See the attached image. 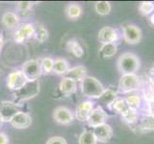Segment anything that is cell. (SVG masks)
<instances>
[{"label":"cell","instance_id":"obj_33","mask_svg":"<svg viewBox=\"0 0 154 144\" xmlns=\"http://www.w3.org/2000/svg\"><path fill=\"white\" fill-rule=\"evenodd\" d=\"M141 128L144 130H154V119L150 115L145 117L144 119H142Z\"/></svg>","mask_w":154,"mask_h":144},{"label":"cell","instance_id":"obj_8","mask_svg":"<svg viewBox=\"0 0 154 144\" xmlns=\"http://www.w3.org/2000/svg\"><path fill=\"white\" fill-rule=\"evenodd\" d=\"M27 79L24 76L23 72L21 70H14L11 72L6 80V85L10 90L12 91H17L20 89L24 85L27 83Z\"/></svg>","mask_w":154,"mask_h":144},{"label":"cell","instance_id":"obj_42","mask_svg":"<svg viewBox=\"0 0 154 144\" xmlns=\"http://www.w3.org/2000/svg\"><path fill=\"white\" fill-rule=\"evenodd\" d=\"M0 53H1V49H0Z\"/></svg>","mask_w":154,"mask_h":144},{"label":"cell","instance_id":"obj_5","mask_svg":"<svg viewBox=\"0 0 154 144\" xmlns=\"http://www.w3.org/2000/svg\"><path fill=\"white\" fill-rule=\"evenodd\" d=\"M39 93L38 81L27 82L20 89L14 91V97L19 101H27L35 97Z\"/></svg>","mask_w":154,"mask_h":144},{"label":"cell","instance_id":"obj_18","mask_svg":"<svg viewBox=\"0 0 154 144\" xmlns=\"http://www.w3.org/2000/svg\"><path fill=\"white\" fill-rule=\"evenodd\" d=\"M118 98V94L113 89H104L103 92L100 95V97L98 98L99 103L104 106L107 107V108H110V106L112 105V103L114 101ZM100 106V107H102Z\"/></svg>","mask_w":154,"mask_h":144},{"label":"cell","instance_id":"obj_38","mask_svg":"<svg viewBox=\"0 0 154 144\" xmlns=\"http://www.w3.org/2000/svg\"><path fill=\"white\" fill-rule=\"evenodd\" d=\"M4 45V38H3V35L0 33V49L3 47Z\"/></svg>","mask_w":154,"mask_h":144},{"label":"cell","instance_id":"obj_14","mask_svg":"<svg viewBox=\"0 0 154 144\" xmlns=\"http://www.w3.org/2000/svg\"><path fill=\"white\" fill-rule=\"evenodd\" d=\"M93 109H94V103L92 101L90 100L83 101V102L77 106L76 113H75L76 118L79 122H86Z\"/></svg>","mask_w":154,"mask_h":144},{"label":"cell","instance_id":"obj_11","mask_svg":"<svg viewBox=\"0 0 154 144\" xmlns=\"http://www.w3.org/2000/svg\"><path fill=\"white\" fill-rule=\"evenodd\" d=\"M54 119L60 125H69L74 121V114L66 107H57L53 114Z\"/></svg>","mask_w":154,"mask_h":144},{"label":"cell","instance_id":"obj_36","mask_svg":"<svg viewBox=\"0 0 154 144\" xmlns=\"http://www.w3.org/2000/svg\"><path fill=\"white\" fill-rule=\"evenodd\" d=\"M0 144H9V138L4 133H0Z\"/></svg>","mask_w":154,"mask_h":144},{"label":"cell","instance_id":"obj_13","mask_svg":"<svg viewBox=\"0 0 154 144\" xmlns=\"http://www.w3.org/2000/svg\"><path fill=\"white\" fill-rule=\"evenodd\" d=\"M93 134L97 141L102 143H107L113 136V129L109 124L104 123L93 129Z\"/></svg>","mask_w":154,"mask_h":144},{"label":"cell","instance_id":"obj_16","mask_svg":"<svg viewBox=\"0 0 154 144\" xmlns=\"http://www.w3.org/2000/svg\"><path fill=\"white\" fill-rule=\"evenodd\" d=\"M87 76V69L82 66H78L73 68H69V70L64 75V78L71 79L73 81L82 82Z\"/></svg>","mask_w":154,"mask_h":144},{"label":"cell","instance_id":"obj_15","mask_svg":"<svg viewBox=\"0 0 154 144\" xmlns=\"http://www.w3.org/2000/svg\"><path fill=\"white\" fill-rule=\"evenodd\" d=\"M10 123L15 129H27L32 124V117L27 113L19 111L11 119Z\"/></svg>","mask_w":154,"mask_h":144},{"label":"cell","instance_id":"obj_26","mask_svg":"<svg viewBox=\"0 0 154 144\" xmlns=\"http://www.w3.org/2000/svg\"><path fill=\"white\" fill-rule=\"evenodd\" d=\"M125 102L128 106V108L132 110L138 111L142 106V98L139 94H131L125 99Z\"/></svg>","mask_w":154,"mask_h":144},{"label":"cell","instance_id":"obj_37","mask_svg":"<svg viewBox=\"0 0 154 144\" xmlns=\"http://www.w3.org/2000/svg\"><path fill=\"white\" fill-rule=\"evenodd\" d=\"M149 80H150V85L154 88V66H152V67L149 69Z\"/></svg>","mask_w":154,"mask_h":144},{"label":"cell","instance_id":"obj_39","mask_svg":"<svg viewBox=\"0 0 154 144\" xmlns=\"http://www.w3.org/2000/svg\"><path fill=\"white\" fill-rule=\"evenodd\" d=\"M149 22L152 26H154V13L150 14V17H149Z\"/></svg>","mask_w":154,"mask_h":144},{"label":"cell","instance_id":"obj_2","mask_svg":"<svg viewBox=\"0 0 154 144\" xmlns=\"http://www.w3.org/2000/svg\"><path fill=\"white\" fill-rule=\"evenodd\" d=\"M82 92L84 96L88 98H96L98 99L100 95L105 89L103 84L98 79L92 76H86L81 84Z\"/></svg>","mask_w":154,"mask_h":144},{"label":"cell","instance_id":"obj_10","mask_svg":"<svg viewBox=\"0 0 154 144\" xmlns=\"http://www.w3.org/2000/svg\"><path fill=\"white\" fill-rule=\"evenodd\" d=\"M107 117H108L107 114L105 113L104 110L100 106H98L97 108L93 109L86 122L90 127H93L94 129V128H96L100 125L106 123Z\"/></svg>","mask_w":154,"mask_h":144},{"label":"cell","instance_id":"obj_12","mask_svg":"<svg viewBox=\"0 0 154 144\" xmlns=\"http://www.w3.org/2000/svg\"><path fill=\"white\" fill-rule=\"evenodd\" d=\"M98 40L102 44L115 43L119 40V34L114 28L109 27V26H104L99 32Z\"/></svg>","mask_w":154,"mask_h":144},{"label":"cell","instance_id":"obj_27","mask_svg":"<svg viewBox=\"0 0 154 144\" xmlns=\"http://www.w3.org/2000/svg\"><path fill=\"white\" fill-rule=\"evenodd\" d=\"M111 4L108 1H97L95 3V11L100 15H107L111 12Z\"/></svg>","mask_w":154,"mask_h":144},{"label":"cell","instance_id":"obj_34","mask_svg":"<svg viewBox=\"0 0 154 144\" xmlns=\"http://www.w3.org/2000/svg\"><path fill=\"white\" fill-rule=\"evenodd\" d=\"M17 7L22 14L29 13L33 7V2L30 1H19L17 3Z\"/></svg>","mask_w":154,"mask_h":144},{"label":"cell","instance_id":"obj_29","mask_svg":"<svg viewBox=\"0 0 154 144\" xmlns=\"http://www.w3.org/2000/svg\"><path fill=\"white\" fill-rule=\"evenodd\" d=\"M138 10L142 15H145V17L149 15L154 12V3L151 1H142L139 4Z\"/></svg>","mask_w":154,"mask_h":144},{"label":"cell","instance_id":"obj_28","mask_svg":"<svg viewBox=\"0 0 154 144\" xmlns=\"http://www.w3.org/2000/svg\"><path fill=\"white\" fill-rule=\"evenodd\" d=\"M97 139L93 132L83 131L79 137V144H97Z\"/></svg>","mask_w":154,"mask_h":144},{"label":"cell","instance_id":"obj_40","mask_svg":"<svg viewBox=\"0 0 154 144\" xmlns=\"http://www.w3.org/2000/svg\"><path fill=\"white\" fill-rule=\"evenodd\" d=\"M3 118H2V116L1 115H0V127H1L2 126V124H3Z\"/></svg>","mask_w":154,"mask_h":144},{"label":"cell","instance_id":"obj_3","mask_svg":"<svg viewBox=\"0 0 154 144\" xmlns=\"http://www.w3.org/2000/svg\"><path fill=\"white\" fill-rule=\"evenodd\" d=\"M141 87V80L137 74H125L119 81V91L121 93H129L136 91Z\"/></svg>","mask_w":154,"mask_h":144},{"label":"cell","instance_id":"obj_1","mask_svg":"<svg viewBox=\"0 0 154 144\" xmlns=\"http://www.w3.org/2000/svg\"><path fill=\"white\" fill-rule=\"evenodd\" d=\"M140 66L141 62L139 57L131 52L123 53L117 61V67H118V70L122 73V75L136 74V72L140 69Z\"/></svg>","mask_w":154,"mask_h":144},{"label":"cell","instance_id":"obj_35","mask_svg":"<svg viewBox=\"0 0 154 144\" xmlns=\"http://www.w3.org/2000/svg\"><path fill=\"white\" fill-rule=\"evenodd\" d=\"M46 144H67V141L65 138H63L61 136H54L48 139Z\"/></svg>","mask_w":154,"mask_h":144},{"label":"cell","instance_id":"obj_25","mask_svg":"<svg viewBox=\"0 0 154 144\" xmlns=\"http://www.w3.org/2000/svg\"><path fill=\"white\" fill-rule=\"evenodd\" d=\"M49 38V34L47 29L43 25L38 24L35 26V34H34V39L38 41L39 43H43Z\"/></svg>","mask_w":154,"mask_h":144},{"label":"cell","instance_id":"obj_4","mask_svg":"<svg viewBox=\"0 0 154 144\" xmlns=\"http://www.w3.org/2000/svg\"><path fill=\"white\" fill-rule=\"evenodd\" d=\"M21 71L23 72L28 82L38 81V78L41 76V65L39 60H29L26 61L22 65Z\"/></svg>","mask_w":154,"mask_h":144},{"label":"cell","instance_id":"obj_41","mask_svg":"<svg viewBox=\"0 0 154 144\" xmlns=\"http://www.w3.org/2000/svg\"><path fill=\"white\" fill-rule=\"evenodd\" d=\"M149 115H150V116H151V117H152V118H153V119H154V110H152V111H151V114H149Z\"/></svg>","mask_w":154,"mask_h":144},{"label":"cell","instance_id":"obj_17","mask_svg":"<svg viewBox=\"0 0 154 144\" xmlns=\"http://www.w3.org/2000/svg\"><path fill=\"white\" fill-rule=\"evenodd\" d=\"M60 90L64 96H71L77 91V83L71 79L63 77L60 83Z\"/></svg>","mask_w":154,"mask_h":144},{"label":"cell","instance_id":"obj_31","mask_svg":"<svg viewBox=\"0 0 154 144\" xmlns=\"http://www.w3.org/2000/svg\"><path fill=\"white\" fill-rule=\"evenodd\" d=\"M143 93H144V98L148 105L154 103V88L151 85H148L147 87L144 88Z\"/></svg>","mask_w":154,"mask_h":144},{"label":"cell","instance_id":"obj_32","mask_svg":"<svg viewBox=\"0 0 154 144\" xmlns=\"http://www.w3.org/2000/svg\"><path fill=\"white\" fill-rule=\"evenodd\" d=\"M122 118H124V120L129 125L135 124L136 122L138 121V111L132 110L129 109V110L127 111V113L123 117H122Z\"/></svg>","mask_w":154,"mask_h":144},{"label":"cell","instance_id":"obj_24","mask_svg":"<svg viewBox=\"0 0 154 144\" xmlns=\"http://www.w3.org/2000/svg\"><path fill=\"white\" fill-rule=\"evenodd\" d=\"M118 51L116 43H106L103 44L99 51V54L102 58H112Z\"/></svg>","mask_w":154,"mask_h":144},{"label":"cell","instance_id":"obj_19","mask_svg":"<svg viewBox=\"0 0 154 144\" xmlns=\"http://www.w3.org/2000/svg\"><path fill=\"white\" fill-rule=\"evenodd\" d=\"M1 22L6 28L14 29V28L18 27L19 18H18V15L14 12H7L2 15Z\"/></svg>","mask_w":154,"mask_h":144},{"label":"cell","instance_id":"obj_6","mask_svg":"<svg viewBox=\"0 0 154 144\" xmlns=\"http://www.w3.org/2000/svg\"><path fill=\"white\" fill-rule=\"evenodd\" d=\"M123 38L126 43L138 44L143 38V32L135 24H126L123 27Z\"/></svg>","mask_w":154,"mask_h":144},{"label":"cell","instance_id":"obj_30","mask_svg":"<svg viewBox=\"0 0 154 144\" xmlns=\"http://www.w3.org/2000/svg\"><path fill=\"white\" fill-rule=\"evenodd\" d=\"M41 70L42 73L49 74L53 72V67H54V60L51 58H43L40 61Z\"/></svg>","mask_w":154,"mask_h":144},{"label":"cell","instance_id":"obj_7","mask_svg":"<svg viewBox=\"0 0 154 144\" xmlns=\"http://www.w3.org/2000/svg\"><path fill=\"white\" fill-rule=\"evenodd\" d=\"M21 108V105L17 104L13 101L4 100L0 102V115L2 116L4 122H10L11 119L19 113Z\"/></svg>","mask_w":154,"mask_h":144},{"label":"cell","instance_id":"obj_21","mask_svg":"<svg viewBox=\"0 0 154 144\" xmlns=\"http://www.w3.org/2000/svg\"><path fill=\"white\" fill-rule=\"evenodd\" d=\"M109 109H112L113 110H115L116 113L119 114L122 117L129 110L128 106H127L125 100L124 98H117L112 103V105L110 106Z\"/></svg>","mask_w":154,"mask_h":144},{"label":"cell","instance_id":"obj_9","mask_svg":"<svg viewBox=\"0 0 154 144\" xmlns=\"http://www.w3.org/2000/svg\"><path fill=\"white\" fill-rule=\"evenodd\" d=\"M35 25L32 23H24L19 26L14 34V40L17 43H23L27 40L34 38Z\"/></svg>","mask_w":154,"mask_h":144},{"label":"cell","instance_id":"obj_20","mask_svg":"<svg viewBox=\"0 0 154 144\" xmlns=\"http://www.w3.org/2000/svg\"><path fill=\"white\" fill-rule=\"evenodd\" d=\"M66 50L76 58H82L84 55L83 47L76 39H71L66 42Z\"/></svg>","mask_w":154,"mask_h":144},{"label":"cell","instance_id":"obj_22","mask_svg":"<svg viewBox=\"0 0 154 144\" xmlns=\"http://www.w3.org/2000/svg\"><path fill=\"white\" fill-rule=\"evenodd\" d=\"M69 70V62L65 59H57L54 61V67H53V71H54L57 75H63L64 76L66 72Z\"/></svg>","mask_w":154,"mask_h":144},{"label":"cell","instance_id":"obj_23","mask_svg":"<svg viewBox=\"0 0 154 144\" xmlns=\"http://www.w3.org/2000/svg\"><path fill=\"white\" fill-rule=\"evenodd\" d=\"M82 8L78 3H70L66 7V15L70 19H77L82 15Z\"/></svg>","mask_w":154,"mask_h":144}]
</instances>
